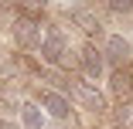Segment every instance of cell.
<instances>
[{"label":"cell","mask_w":133,"mask_h":129,"mask_svg":"<svg viewBox=\"0 0 133 129\" xmlns=\"http://www.w3.org/2000/svg\"><path fill=\"white\" fill-rule=\"evenodd\" d=\"M38 55H41V65H48V68L68 65V34L62 27H48L44 31V41L38 48Z\"/></svg>","instance_id":"6da1fadb"},{"label":"cell","mask_w":133,"mask_h":129,"mask_svg":"<svg viewBox=\"0 0 133 129\" xmlns=\"http://www.w3.org/2000/svg\"><path fill=\"white\" fill-rule=\"evenodd\" d=\"M34 102L41 105V112L51 116L55 122H68V116H72V98H68L62 88H38Z\"/></svg>","instance_id":"7a4b0ae2"},{"label":"cell","mask_w":133,"mask_h":129,"mask_svg":"<svg viewBox=\"0 0 133 129\" xmlns=\"http://www.w3.org/2000/svg\"><path fill=\"white\" fill-rule=\"evenodd\" d=\"M14 41H17V48H24V51H38V48H41V41H44L41 20H34L31 14L14 17Z\"/></svg>","instance_id":"3957f363"},{"label":"cell","mask_w":133,"mask_h":129,"mask_svg":"<svg viewBox=\"0 0 133 129\" xmlns=\"http://www.w3.org/2000/svg\"><path fill=\"white\" fill-rule=\"evenodd\" d=\"M102 58H106V65H113V71L116 68H130V61H133V41L126 34H109L106 37V48H102Z\"/></svg>","instance_id":"277c9868"},{"label":"cell","mask_w":133,"mask_h":129,"mask_svg":"<svg viewBox=\"0 0 133 129\" xmlns=\"http://www.w3.org/2000/svg\"><path fill=\"white\" fill-rule=\"evenodd\" d=\"M68 88H72V95H75V102L82 105L85 112H106V98H102V92L92 85V82H75V78H68Z\"/></svg>","instance_id":"5b68a950"},{"label":"cell","mask_w":133,"mask_h":129,"mask_svg":"<svg viewBox=\"0 0 133 129\" xmlns=\"http://www.w3.org/2000/svg\"><path fill=\"white\" fill-rule=\"evenodd\" d=\"M78 68H82V78L96 85L102 75H106V58H102V51L92 48V44H85L82 55H78Z\"/></svg>","instance_id":"8992f818"},{"label":"cell","mask_w":133,"mask_h":129,"mask_svg":"<svg viewBox=\"0 0 133 129\" xmlns=\"http://www.w3.org/2000/svg\"><path fill=\"white\" fill-rule=\"evenodd\" d=\"M109 95L119 98V102H130V98H133V71H130V68L109 71Z\"/></svg>","instance_id":"52a82bcc"},{"label":"cell","mask_w":133,"mask_h":129,"mask_svg":"<svg viewBox=\"0 0 133 129\" xmlns=\"http://www.w3.org/2000/svg\"><path fill=\"white\" fill-rule=\"evenodd\" d=\"M21 126L24 129H48V116L41 112L38 102H24L21 105Z\"/></svg>","instance_id":"ba28073f"},{"label":"cell","mask_w":133,"mask_h":129,"mask_svg":"<svg viewBox=\"0 0 133 129\" xmlns=\"http://www.w3.org/2000/svg\"><path fill=\"white\" fill-rule=\"evenodd\" d=\"M116 116H119V129H133V98L130 102H119Z\"/></svg>","instance_id":"9c48e42d"},{"label":"cell","mask_w":133,"mask_h":129,"mask_svg":"<svg viewBox=\"0 0 133 129\" xmlns=\"http://www.w3.org/2000/svg\"><path fill=\"white\" fill-rule=\"evenodd\" d=\"M109 7H113L116 14H130V10H133V4H130V0H123V4H109Z\"/></svg>","instance_id":"30bf717a"},{"label":"cell","mask_w":133,"mask_h":129,"mask_svg":"<svg viewBox=\"0 0 133 129\" xmlns=\"http://www.w3.org/2000/svg\"><path fill=\"white\" fill-rule=\"evenodd\" d=\"M0 129H21V122H14V119H0Z\"/></svg>","instance_id":"8fae6325"},{"label":"cell","mask_w":133,"mask_h":129,"mask_svg":"<svg viewBox=\"0 0 133 129\" xmlns=\"http://www.w3.org/2000/svg\"><path fill=\"white\" fill-rule=\"evenodd\" d=\"M48 129H65V126H62V122H58V126H48Z\"/></svg>","instance_id":"7c38bea8"},{"label":"cell","mask_w":133,"mask_h":129,"mask_svg":"<svg viewBox=\"0 0 133 129\" xmlns=\"http://www.w3.org/2000/svg\"><path fill=\"white\" fill-rule=\"evenodd\" d=\"M109 129H119V126H109Z\"/></svg>","instance_id":"4fadbf2b"}]
</instances>
